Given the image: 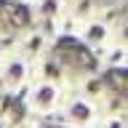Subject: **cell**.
<instances>
[{"label": "cell", "instance_id": "1", "mask_svg": "<svg viewBox=\"0 0 128 128\" xmlns=\"http://www.w3.org/2000/svg\"><path fill=\"white\" fill-rule=\"evenodd\" d=\"M64 102V83L54 78H32L24 91V104L35 115H56Z\"/></svg>", "mask_w": 128, "mask_h": 128}, {"label": "cell", "instance_id": "2", "mask_svg": "<svg viewBox=\"0 0 128 128\" xmlns=\"http://www.w3.org/2000/svg\"><path fill=\"white\" fill-rule=\"evenodd\" d=\"M59 115L72 128H94L99 123V104L88 99L86 94H80L78 88H72V91L64 88V102L59 107Z\"/></svg>", "mask_w": 128, "mask_h": 128}, {"label": "cell", "instance_id": "3", "mask_svg": "<svg viewBox=\"0 0 128 128\" xmlns=\"http://www.w3.org/2000/svg\"><path fill=\"white\" fill-rule=\"evenodd\" d=\"M32 80V62L24 59L19 51H8L0 59V88L8 96H22Z\"/></svg>", "mask_w": 128, "mask_h": 128}, {"label": "cell", "instance_id": "4", "mask_svg": "<svg viewBox=\"0 0 128 128\" xmlns=\"http://www.w3.org/2000/svg\"><path fill=\"white\" fill-rule=\"evenodd\" d=\"M0 128H6V118L3 115H0Z\"/></svg>", "mask_w": 128, "mask_h": 128}]
</instances>
